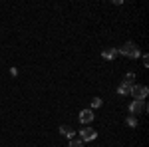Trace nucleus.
<instances>
[{
  "label": "nucleus",
  "instance_id": "f257e3e1",
  "mask_svg": "<svg viewBox=\"0 0 149 147\" xmlns=\"http://www.w3.org/2000/svg\"><path fill=\"white\" fill-rule=\"evenodd\" d=\"M117 52H121V54L127 56V58H139V56H141L137 44H133V42H125L121 48H117Z\"/></svg>",
  "mask_w": 149,
  "mask_h": 147
},
{
  "label": "nucleus",
  "instance_id": "f03ea898",
  "mask_svg": "<svg viewBox=\"0 0 149 147\" xmlns=\"http://www.w3.org/2000/svg\"><path fill=\"white\" fill-rule=\"evenodd\" d=\"M129 93L133 95L135 102H143V100L147 98L149 90H147V86H131V91H129Z\"/></svg>",
  "mask_w": 149,
  "mask_h": 147
},
{
  "label": "nucleus",
  "instance_id": "7ed1b4c3",
  "mask_svg": "<svg viewBox=\"0 0 149 147\" xmlns=\"http://www.w3.org/2000/svg\"><path fill=\"white\" fill-rule=\"evenodd\" d=\"M129 111L133 113V115H137V113H145L147 111V103L145 102H131V105H129Z\"/></svg>",
  "mask_w": 149,
  "mask_h": 147
},
{
  "label": "nucleus",
  "instance_id": "20e7f679",
  "mask_svg": "<svg viewBox=\"0 0 149 147\" xmlns=\"http://www.w3.org/2000/svg\"><path fill=\"white\" fill-rule=\"evenodd\" d=\"M81 141H93L95 137H97V131L93 129V127H81Z\"/></svg>",
  "mask_w": 149,
  "mask_h": 147
},
{
  "label": "nucleus",
  "instance_id": "39448f33",
  "mask_svg": "<svg viewBox=\"0 0 149 147\" xmlns=\"http://www.w3.org/2000/svg\"><path fill=\"white\" fill-rule=\"evenodd\" d=\"M80 121L84 125H90L93 121V111L92 109H81V113H80Z\"/></svg>",
  "mask_w": 149,
  "mask_h": 147
},
{
  "label": "nucleus",
  "instance_id": "423d86ee",
  "mask_svg": "<svg viewBox=\"0 0 149 147\" xmlns=\"http://www.w3.org/2000/svg\"><path fill=\"white\" fill-rule=\"evenodd\" d=\"M119 52H117V48H107V50H103L102 52V58L103 60H113Z\"/></svg>",
  "mask_w": 149,
  "mask_h": 147
},
{
  "label": "nucleus",
  "instance_id": "0eeeda50",
  "mask_svg": "<svg viewBox=\"0 0 149 147\" xmlns=\"http://www.w3.org/2000/svg\"><path fill=\"white\" fill-rule=\"evenodd\" d=\"M131 86H133V84H129V82H123V84L117 88V93H119V95H127V93L131 91Z\"/></svg>",
  "mask_w": 149,
  "mask_h": 147
},
{
  "label": "nucleus",
  "instance_id": "6e6552de",
  "mask_svg": "<svg viewBox=\"0 0 149 147\" xmlns=\"http://www.w3.org/2000/svg\"><path fill=\"white\" fill-rule=\"evenodd\" d=\"M60 133H62V135H66L70 141L74 139V129H72L70 125H62V127H60Z\"/></svg>",
  "mask_w": 149,
  "mask_h": 147
},
{
  "label": "nucleus",
  "instance_id": "1a4fd4ad",
  "mask_svg": "<svg viewBox=\"0 0 149 147\" xmlns=\"http://www.w3.org/2000/svg\"><path fill=\"white\" fill-rule=\"evenodd\" d=\"M125 121H127V125H129V127H137V117H135V115H129Z\"/></svg>",
  "mask_w": 149,
  "mask_h": 147
},
{
  "label": "nucleus",
  "instance_id": "9d476101",
  "mask_svg": "<svg viewBox=\"0 0 149 147\" xmlns=\"http://www.w3.org/2000/svg\"><path fill=\"white\" fill-rule=\"evenodd\" d=\"M100 105H102V100H100V98H93V100H92V107H93V109H97Z\"/></svg>",
  "mask_w": 149,
  "mask_h": 147
},
{
  "label": "nucleus",
  "instance_id": "9b49d317",
  "mask_svg": "<svg viewBox=\"0 0 149 147\" xmlns=\"http://www.w3.org/2000/svg\"><path fill=\"white\" fill-rule=\"evenodd\" d=\"M68 147H84V143H81V141H78V139H72Z\"/></svg>",
  "mask_w": 149,
  "mask_h": 147
},
{
  "label": "nucleus",
  "instance_id": "f8f14e48",
  "mask_svg": "<svg viewBox=\"0 0 149 147\" xmlns=\"http://www.w3.org/2000/svg\"><path fill=\"white\" fill-rule=\"evenodd\" d=\"M133 78H135V76H133V74L129 72V74H127V76H125V82H129V84H131V82H133Z\"/></svg>",
  "mask_w": 149,
  "mask_h": 147
}]
</instances>
